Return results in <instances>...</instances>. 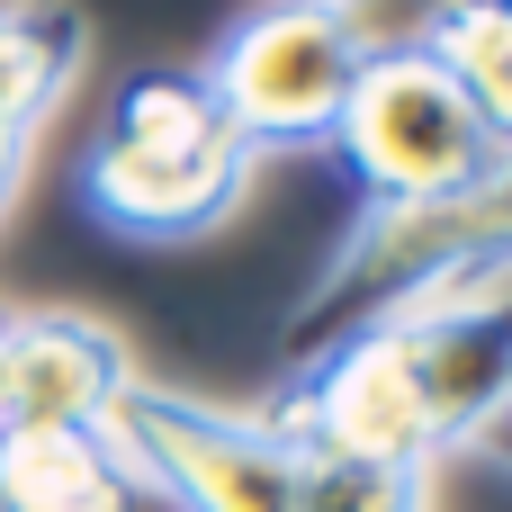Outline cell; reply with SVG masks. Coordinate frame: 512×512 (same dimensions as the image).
<instances>
[{"label": "cell", "instance_id": "3", "mask_svg": "<svg viewBox=\"0 0 512 512\" xmlns=\"http://www.w3.org/2000/svg\"><path fill=\"white\" fill-rule=\"evenodd\" d=\"M243 171L252 153L198 72H135L99 117V144L81 162V207L126 243H189L234 216Z\"/></svg>", "mask_w": 512, "mask_h": 512}, {"label": "cell", "instance_id": "1", "mask_svg": "<svg viewBox=\"0 0 512 512\" xmlns=\"http://www.w3.org/2000/svg\"><path fill=\"white\" fill-rule=\"evenodd\" d=\"M512 387V288L468 306H405L297 360L261 414L297 450H351L396 468H441L459 441H486Z\"/></svg>", "mask_w": 512, "mask_h": 512}, {"label": "cell", "instance_id": "13", "mask_svg": "<svg viewBox=\"0 0 512 512\" xmlns=\"http://www.w3.org/2000/svg\"><path fill=\"white\" fill-rule=\"evenodd\" d=\"M18 180H27V135H0V216L18 207Z\"/></svg>", "mask_w": 512, "mask_h": 512}, {"label": "cell", "instance_id": "12", "mask_svg": "<svg viewBox=\"0 0 512 512\" xmlns=\"http://www.w3.org/2000/svg\"><path fill=\"white\" fill-rule=\"evenodd\" d=\"M351 9H360V18H369V36L387 45V36H405V27H414L423 9H441V0H351Z\"/></svg>", "mask_w": 512, "mask_h": 512}, {"label": "cell", "instance_id": "14", "mask_svg": "<svg viewBox=\"0 0 512 512\" xmlns=\"http://www.w3.org/2000/svg\"><path fill=\"white\" fill-rule=\"evenodd\" d=\"M486 450H495V468L512 477V441H504V432H486Z\"/></svg>", "mask_w": 512, "mask_h": 512}, {"label": "cell", "instance_id": "10", "mask_svg": "<svg viewBox=\"0 0 512 512\" xmlns=\"http://www.w3.org/2000/svg\"><path fill=\"white\" fill-rule=\"evenodd\" d=\"M405 36L459 81V99L486 117V135L512 144V0H441Z\"/></svg>", "mask_w": 512, "mask_h": 512}, {"label": "cell", "instance_id": "2", "mask_svg": "<svg viewBox=\"0 0 512 512\" xmlns=\"http://www.w3.org/2000/svg\"><path fill=\"white\" fill-rule=\"evenodd\" d=\"M512 288V144L441 207L405 216H360V234L333 252V270L306 288V306L279 333V360H315L324 342L387 324L405 306H468Z\"/></svg>", "mask_w": 512, "mask_h": 512}, {"label": "cell", "instance_id": "11", "mask_svg": "<svg viewBox=\"0 0 512 512\" xmlns=\"http://www.w3.org/2000/svg\"><path fill=\"white\" fill-rule=\"evenodd\" d=\"M288 512H432V468L351 459V450H297Z\"/></svg>", "mask_w": 512, "mask_h": 512}, {"label": "cell", "instance_id": "4", "mask_svg": "<svg viewBox=\"0 0 512 512\" xmlns=\"http://www.w3.org/2000/svg\"><path fill=\"white\" fill-rule=\"evenodd\" d=\"M324 153L369 198V216H405V207L459 198L504 144L486 135V117L459 99V81L414 36H387V45H369V63H360Z\"/></svg>", "mask_w": 512, "mask_h": 512}, {"label": "cell", "instance_id": "8", "mask_svg": "<svg viewBox=\"0 0 512 512\" xmlns=\"http://www.w3.org/2000/svg\"><path fill=\"white\" fill-rule=\"evenodd\" d=\"M0 512H162L108 423H0Z\"/></svg>", "mask_w": 512, "mask_h": 512}, {"label": "cell", "instance_id": "7", "mask_svg": "<svg viewBox=\"0 0 512 512\" xmlns=\"http://www.w3.org/2000/svg\"><path fill=\"white\" fill-rule=\"evenodd\" d=\"M135 387V351L72 306H36L0 324V423H108Z\"/></svg>", "mask_w": 512, "mask_h": 512}, {"label": "cell", "instance_id": "5", "mask_svg": "<svg viewBox=\"0 0 512 512\" xmlns=\"http://www.w3.org/2000/svg\"><path fill=\"white\" fill-rule=\"evenodd\" d=\"M369 45L378 36L351 0H261L225 27L198 81L216 90L243 153H324Z\"/></svg>", "mask_w": 512, "mask_h": 512}, {"label": "cell", "instance_id": "16", "mask_svg": "<svg viewBox=\"0 0 512 512\" xmlns=\"http://www.w3.org/2000/svg\"><path fill=\"white\" fill-rule=\"evenodd\" d=\"M0 324H9V315H0Z\"/></svg>", "mask_w": 512, "mask_h": 512}, {"label": "cell", "instance_id": "9", "mask_svg": "<svg viewBox=\"0 0 512 512\" xmlns=\"http://www.w3.org/2000/svg\"><path fill=\"white\" fill-rule=\"evenodd\" d=\"M81 72V9L72 0H0V135H27L54 117V99Z\"/></svg>", "mask_w": 512, "mask_h": 512}, {"label": "cell", "instance_id": "15", "mask_svg": "<svg viewBox=\"0 0 512 512\" xmlns=\"http://www.w3.org/2000/svg\"><path fill=\"white\" fill-rule=\"evenodd\" d=\"M495 432H504V441H512V387H504V414H495Z\"/></svg>", "mask_w": 512, "mask_h": 512}, {"label": "cell", "instance_id": "6", "mask_svg": "<svg viewBox=\"0 0 512 512\" xmlns=\"http://www.w3.org/2000/svg\"><path fill=\"white\" fill-rule=\"evenodd\" d=\"M108 441L135 459V477L162 512H288L297 495V441L261 414H225L180 387H126L108 414Z\"/></svg>", "mask_w": 512, "mask_h": 512}]
</instances>
